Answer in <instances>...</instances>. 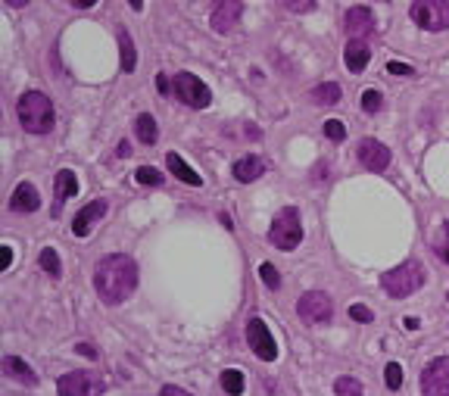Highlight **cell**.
Segmentation results:
<instances>
[{
	"label": "cell",
	"instance_id": "6da1fadb",
	"mask_svg": "<svg viewBox=\"0 0 449 396\" xmlns=\"http://www.w3.org/2000/svg\"><path fill=\"white\" fill-rule=\"evenodd\" d=\"M94 287H97V297L106 306H119L125 303L137 287V265L132 256L125 253H110L97 262L94 269Z\"/></svg>",
	"mask_w": 449,
	"mask_h": 396
},
{
	"label": "cell",
	"instance_id": "7a4b0ae2",
	"mask_svg": "<svg viewBox=\"0 0 449 396\" xmlns=\"http://www.w3.org/2000/svg\"><path fill=\"white\" fill-rule=\"evenodd\" d=\"M16 116H19V125L25 128L28 134H47L53 128V103H50L47 94L41 91H25L16 103Z\"/></svg>",
	"mask_w": 449,
	"mask_h": 396
},
{
	"label": "cell",
	"instance_id": "3957f363",
	"mask_svg": "<svg viewBox=\"0 0 449 396\" xmlns=\"http://www.w3.org/2000/svg\"><path fill=\"white\" fill-rule=\"evenodd\" d=\"M381 287L396 300L412 297L415 290L424 287V265L418 259H405L396 269H390L387 275H381Z\"/></svg>",
	"mask_w": 449,
	"mask_h": 396
},
{
	"label": "cell",
	"instance_id": "277c9868",
	"mask_svg": "<svg viewBox=\"0 0 449 396\" xmlns=\"http://www.w3.org/2000/svg\"><path fill=\"white\" fill-rule=\"evenodd\" d=\"M269 241L278 250H284V253H291V250L300 247L303 225H300V212H296L293 206H284V210L274 215V222H272V228H269Z\"/></svg>",
	"mask_w": 449,
	"mask_h": 396
},
{
	"label": "cell",
	"instance_id": "5b68a950",
	"mask_svg": "<svg viewBox=\"0 0 449 396\" xmlns=\"http://www.w3.org/2000/svg\"><path fill=\"white\" fill-rule=\"evenodd\" d=\"M409 16L424 32H446L449 28V0H415L409 6Z\"/></svg>",
	"mask_w": 449,
	"mask_h": 396
},
{
	"label": "cell",
	"instance_id": "8992f818",
	"mask_svg": "<svg viewBox=\"0 0 449 396\" xmlns=\"http://www.w3.org/2000/svg\"><path fill=\"white\" fill-rule=\"evenodd\" d=\"M296 315H300L306 325H331L334 319V303H331L328 293L322 290H306L296 303Z\"/></svg>",
	"mask_w": 449,
	"mask_h": 396
},
{
	"label": "cell",
	"instance_id": "52a82bcc",
	"mask_svg": "<svg viewBox=\"0 0 449 396\" xmlns=\"http://www.w3.org/2000/svg\"><path fill=\"white\" fill-rule=\"evenodd\" d=\"M172 88H175L181 103L191 106V110H206V106L213 103V94H209L206 82H200L194 72H178L175 82H172Z\"/></svg>",
	"mask_w": 449,
	"mask_h": 396
},
{
	"label": "cell",
	"instance_id": "ba28073f",
	"mask_svg": "<svg viewBox=\"0 0 449 396\" xmlns=\"http://www.w3.org/2000/svg\"><path fill=\"white\" fill-rule=\"evenodd\" d=\"M106 384L100 374L94 371H69L56 381V393L60 396H103Z\"/></svg>",
	"mask_w": 449,
	"mask_h": 396
},
{
	"label": "cell",
	"instance_id": "9c48e42d",
	"mask_svg": "<svg viewBox=\"0 0 449 396\" xmlns=\"http://www.w3.org/2000/svg\"><path fill=\"white\" fill-rule=\"evenodd\" d=\"M422 393L424 396H449V356H437L424 365Z\"/></svg>",
	"mask_w": 449,
	"mask_h": 396
},
{
	"label": "cell",
	"instance_id": "30bf717a",
	"mask_svg": "<svg viewBox=\"0 0 449 396\" xmlns=\"http://www.w3.org/2000/svg\"><path fill=\"white\" fill-rule=\"evenodd\" d=\"M247 343H250V350L263 359V362H274V359H278V343H274L272 331H269V325H265L263 319H250L247 321Z\"/></svg>",
	"mask_w": 449,
	"mask_h": 396
},
{
	"label": "cell",
	"instance_id": "8fae6325",
	"mask_svg": "<svg viewBox=\"0 0 449 396\" xmlns=\"http://www.w3.org/2000/svg\"><path fill=\"white\" fill-rule=\"evenodd\" d=\"M244 16V0H213V10H209V23L215 32H231Z\"/></svg>",
	"mask_w": 449,
	"mask_h": 396
},
{
	"label": "cell",
	"instance_id": "7c38bea8",
	"mask_svg": "<svg viewBox=\"0 0 449 396\" xmlns=\"http://www.w3.org/2000/svg\"><path fill=\"white\" fill-rule=\"evenodd\" d=\"M390 150H387V143H381V141H374V138H362L359 141V162L365 165L368 172H384L390 165Z\"/></svg>",
	"mask_w": 449,
	"mask_h": 396
},
{
	"label": "cell",
	"instance_id": "4fadbf2b",
	"mask_svg": "<svg viewBox=\"0 0 449 396\" xmlns=\"http://www.w3.org/2000/svg\"><path fill=\"white\" fill-rule=\"evenodd\" d=\"M343 28L350 38H365L374 32V13L368 6H350L343 16Z\"/></svg>",
	"mask_w": 449,
	"mask_h": 396
},
{
	"label": "cell",
	"instance_id": "5bb4252c",
	"mask_svg": "<svg viewBox=\"0 0 449 396\" xmlns=\"http://www.w3.org/2000/svg\"><path fill=\"white\" fill-rule=\"evenodd\" d=\"M78 193V178L72 169H60L53 175V215H60V210Z\"/></svg>",
	"mask_w": 449,
	"mask_h": 396
},
{
	"label": "cell",
	"instance_id": "9a60e30c",
	"mask_svg": "<svg viewBox=\"0 0 449 396\" xmlns=\"http://www.w3.org/2000/svg\"><path fill=\"white\" fill-rule=\"evenodd\" d=\"M103 215H106V200H94V203H88L75 219H72V231H75L78 237H88L91 228L97 225Z\"/></svg>",
	"mask_w": 449,
	"mask_h": 396
},
{
	"label": "cell",
	"instance_id": "2e32d148",
	"mask_svg": "<svg viewBox=\"0 0 449 396\" xmlns=\"http://www.w3.org/2000/svg\"><path fill=\"white\" fill-rule=\"evenodd\" d=\"M368 60H372V47H368V41L365 38H353V41H346V50H343V63H346V69L350 72H359L368 66Z\"/></svg>",
	"mask_w": 449,
	"mask_h": 396
},
{
	"label": "cell",
	"instance_id": "e0dca14e",
	"mask_svg": "<svg viewBox=\"0 0 449 396\" xmlns=\"http://www.w3.org/2000/svg\"><path fill=\"white\" fill-rule=\"evenodd\" d=\"M41 206V193H38V187L34 184H28L23 181L13 191V200H10V210H16V212H34Z\"/></svg>",
	"mask_w": 449,
	"mask_h": 396
},
{
	"label": "cell",
	"instance_id": "ac0fdd59",
	"mask_svg": "<svg viewBox=\"0 0 449 396\" xmlns=\"http://www.w3.org/2000/svg\"><path fill=\"white\" fill-rule=\"evenodd\" d=\"M4 371H6V378L19 381V384H25V387L38 384V374H34V369L28 362H23L19 356H4Z\"/></svg>",
	"mask_w": 449,
	"mask_h": 396
},
{
	"label": "cell",
	"instance_id": "d6986e66",
	"mask_svg": "<svg viewBox=\"0 0 449 396\" xmlns=\"http://www.w3.org/2000/svg\"><path fill=\"white\" fill-rule=\"evenodd\" d=\"M263 175H265V162L259 160V156H244V160L234 162V178L241 184H250V181H256V178H263Z\"/></svg>",
	"mask_w": 449,
	"mask_h": 396
},
{
	"label": "cell",
	"instance_id": "ffe728a7",
	"mask_svg": "<svg viewBox=\"0 0 449 396\" xmlns=\"http://www.w3.org/2000/svg\"><path fill=\"white\" fill-rule=\"evenodd\" d=\"M165 165H169V172L178 178V181H184V184H191V187H203V178H200L184 160H181L178 153H169V156H165Z\"/></svg>",
	"mask_w": 449,
	"mask_h": 396
},
{
	"label": "cell",
	"instance_id": "44dd1931",
	"mask_svg": "<svg viewBox=\"0 0 449 396\" xmlns=\"http://www.w3.org/2000/svg\"><path fill=\"white\" fill-rule=\"evenodd\" d=\"M134 134L141 143H147V147H153L159 141V128H156V119L147 116V113H141V116L134 119Z\"/></svg>",
	"mask_w": 449,
	"mask_h": 396
},
{
	"label": "cell",
	"instance_id": "7402d4cb",
	"mask_svg": "<svg viewBox=\"0 0 449 396\" xmlns=\"http://www.w3.org/2000/svg\"><path fill=\"white\" fill-rule=\"evenodd\" d=\"M309 100L318 103V106H334L337 100H340V84H334V82L318 84V88L309 91Z\"/></svg>",
	"mask_w": 449,
	"mask_h": 396
},
{
	"label": "cell",
	"instance_id": "603a6c76",
	"mask_svg": "<svg viewBox=\"0 0 449 396\" xmlns=\"http://www.w3.org/2000/svg\"><path fill=\"white\" fill-rule=\"evenodd\" d=\"M119 50H122V69H125V72H134V66H137V53H134L132 34H128L125 28L119 32Z\"/></svg>",
	"mask_w": 449,
	"mask_h": 396
},
{
	"label": "cell",
	"instance_id": "cb8c5ba5",
	"mask_svg": "<svg viewBox=\"0 0 449 396\" xmlns=\"http://www.w3.org/2000/svg\"><path fill=\"white\" fill-rule=\"evenodd\" d=\"M222 387L228 396H241L244 393V371H237V369L222 371Z\"/></svg>",
	"mask_w": 449,
	"mask_h": 396
},
{
	"label": "cell",
	"instance_id": "d4e9b609",
	"mask_svg": "<svg viewBox=\"0 0 449 396\" xmlns=\"http://www.w3.org/2000/svg\"><path fill=\"white\" fill-rule=\"evenodd\" d=\"M38 262H41V269H44L50 278H60V275H63V265H60V256H56V250H50V247L41 250Z\"/></svg>",
	"mask_w": 449,
	"mask_h": 396
},
{
	"label": "cell",
	"instance_id": "484cf974",
	"mask_svg": "<svg viewBox=\"0 0 449 396\" xmlns=\"http://www.w3.org/2000/svg\"><path fill=\"white\" fill-rule=\"evenodd\" d=\"M334 393L337 396H365V390H362L359 381L356 378H346V374L334 381Z\"/></svg>",
	"mask_w": 449,
	"mask_h": 396
},
{
	"label": "cell",
	"instance_id": "4316f807",
	"mask_svg": "<svg viewBox=\"0 0 449 396\" xmlns=\"http://www.w3.org/2000/svg\"><path fill=\"white\" fill-rule=\"evenodd\" d=\"M384 106V94L381 91H374V88H368L365 94H362V113H368V116H374Z\"/></svg>",
	"mask_w": 449,
	"mask_h": 396
},
{
	"label": "cell",
	"instance_id": "83f0119b",
	"mask_svg": "<svg viewBox=\"0 0 449 396\" xmlns=\"http://www.w3.org/2000/svg\"><path fill=\"white\" fill-rule=\"evenodd\" d=\"M134 178H137V184H163L165 181L163 172L153 169V165H141V169L134 172Z\"/></svg>",
	"mask_w": 449,
	"mask_h": 396
},
{
	"label": "cell",
	"instance_id": "f1b7e54d",
	"mask_svg": "<svg viewBox=\"0 0 449 396\" xmlns=\"http://www.w3.org/2000/svg\"><path fill=\"white\" fill-rule=\"evenodd\" d=\"M259 278H263V284H265V287H272V290H278V287H281L278 269H274L272 262H263V265H259Z\"/></svg>",
	"mask_w": 449,
	"mask_h": 396
},
{
	"label": "cell",
	"instance_id": "f546056e",
	"mask_svg": "<svg viewBox=\"0 0 449 396\" xmlns=\"http://www.w3.org/2000/svg\"><path fill=\"white\" fill-rule=\"evenodd\" d=\"M384 381H387L390 390H400V387H403V369L396 362H390L387 369H384Z\"/></svg>",
	"mask_w": 449,
	"mask_h": 396
},
{
	"label": "cell",
	"instance_id": "4dcf8cb0",
	"mask_svg": "<svg viewBox=\"0 0 449 396\" xmlns=\"http://www.w3.org/2000/svg\"><path fill=\"white\" fill-rule=\"evenodd\" d=\"M434 250H437V256L449 265V222H443V228H440V237H437V243H434Z\"/></svg>",
	"mask_w": 449,
	"mask_h": 396
},
{
	"label": "cell",
	"instance_id": "1f68e13d",
	"mask_svg": "<svg viewBox=\"0 0 449 396\" xmlns=\"http://www.w3.org/2000/svg\"><path fill=\"white\" fill-rule=\"evenodd\" d=\"M324 134H328L331 141H343V138H346V128H343V122L328 119V122H324Z\"/></svg>",
	"mask_w": 449,
	"mask_h": 396
},
{
	"label": "cell",
	"instance_id": "d6a6232c",
	"mask_svg": "<svg viewBox=\"0 0 449 396\" xmlns=\"http://www.w3.org/2000/svg\"><path fill=\"white\" fill-rule=\"evenodd\" d=\"M284 6L291 13H309V10H315V0H284Z\"/></svg>",
	"mask_w": 449,
	"mask_h": 396
},
{
	"label": "cell",
	"instance_id": "836d02e7",
	"mask_svg": "<svg viewBox=\"0 0 449 396\" xmlns=\"http://www.w3.org/2000/svg\"><path fill=\"white\" fill-rule=\"evenodd\" d=\"M350 319H356V321H372L374 315H372V309H368V306L356 303V306H350Z\"/></svg>",
	"mask_w": 449,
	"mask_h": 396
},
{
	"label": "cell",
	"instance_id": "e575fe53",
	"mask_svg": "<svg viewBox=\"0 0 449 396\" xmlns=\"http://www.w3.org/2000/svg\"><path fill=\"white\" fill-rule=\"evenodd\" d=\"M387 72H390V75H415V69H412L409 66V63H387Z\"/></svg>",
	"mask_w": 449,
	"mask_h": 396
},
{
	"label": "cell",
	"instance_id": "d590c367",
	"mask_svg": "<svg viewBox=\"0 0 449 396\" xmlns=\"http://www.w3.org/2000/svg\"><path fill=\"white\" fill-rule=\"evenodd\" d=\"M159 396H191L184 390V387H175V384H165L163 390H159Z\"/></svg>",
	"mask_w": 449,
	"mask_h": 396
},
{
	"label": "cell",
	"instance_id": "8d00e7d4",
	"mask_svg": "<svg viewBox=\"0 0 449 396\" xmlns=\"http://www.w3.org/2000/svg\"><path fill=\"white\" fill-rule=\"evenodd\" d=\"M156 88H159V94H169V91H172L169 75H165V72H159V75H156Z\"/></svg>",
	"mask_w": 449,
	"mask_h": 396
},
{
	"label": "cell",
	"instance_id": "74e56055",
	"mask_svg": "<svg viewBox=\"0 0 449 396\" xmlns=\"http://www.w3.org/2000/svg\"><path fill=\"white\" fill-rule=\"evenodd\" d=\"M115 156H119V160L132 156V143H128V141H119V147H115Z\"/></svg>",
	"mask_w": 449,
	"mask_h": 396
},
{
	"label": "cell",
	"instance_id": "f35d334b",
	"mask_svg": "<svg viewBox=\"0 0 449 396\" xmlns=\"http://www.w3.org/2000/svg\"><path fill=\"white\" fill-rule=\"evenodd\" d=\"M75 352H82V356H88V359H97V350H94L91 343H78Z\"/></svg>",
	"mask_w": 449,
	"mask_h": 396
},
{
	"label": "cell",
	"instance_id": "ab89813d",
	"mask_svg": "<svg viewBox=\"0 0 449 396\" xmlns=\"http://www.w3.org/2000/svg\"><path fill=\"white\" fill-rule=\"evenodd\" d=\"M0 253H4V265H0V269H10V262H13V247H6V243H4V247H0Z\"/></svg>",
	"mask_w": 449,
	"mask_h": 396
},
{
	"label": "cell",
	"instance_id": "60d3db41",
	"mask_svg": "<svg viewBox=\"0 0 449 396\" xmlns=\"http://www.w3.org/2000/svg\"><path fill=\"white\" fill-rule=\"evenodd\" d=\"M72 6H75V10H91L94 4H97V0H69Z\"/></svg>",
	"mask_w": 449,
	"mask_h": 396
},
{
	"label": "cell",
	"instance_id": "b9f144b4",
	"mask_svg": "<svg viewBox=\"0 0 449 396\" xmlns=\"http://www.w3.org/2000/svg\"><path fill=\"white\" fill-rule=\"evenodd\" d=\"M403 325H405V328H409V331H418V328H422V321H418V319H412V315H409V319H405V321H403Z\"/></svg>",
	"mask_w": 449,
	"mask_h": 396
},
{
	"label": "cell",
	"instance_id": "7bdbcfd3",
	"mask_svg": "<svg viewBox=\"0 0 449 396\" xmlns=\"http://www.w3.org/2000/svg\"><path fill=\"white\" fill-rule=\"evenodd\" d=\"M6 6H13V10H23V6H28V0H6Z\"/></svg>",
	"mask_w": 449,
	"mask_h": 396
},
{
	"label": "cell",
	"instance_id": "ee69618b",
	"mask_svg": "<svg viewBox=\"0 0 449 396\" xmlns=\"http://www.w3.org/2000/svg\"><path fill=\"white\" fill-rule=\"evenodd\" d=\"M128 4H132V10H134V13H141V10H144V0H128Z\"/></svg>",
	"mask_w": 449,
	"mask_h": 396
},
{
	"label": "cell",
	"instance_id": "f6af8a7d",
	"mask_svg": "<svg viewBox=\"0 0 449 396\" xmlns=\"http://www.w3.org/2000/svg\"><path fill=\"white\" fill-rule=\"evenodd\" d=\"M446 300H449V293H446Z\"/></svg>",
	"mask_w": 449,
	"mask_h": 396
}]
</instances>
